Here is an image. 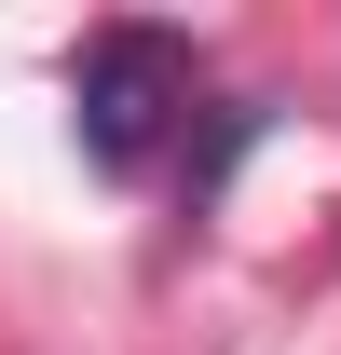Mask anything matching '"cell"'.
I'll return each mask as SVG.
<instances>
[{
	"label": "cell",
	"instance_id": "1",
	"mask_svg": "<svg viewBox=\"0 0 341 355\" xmlns=\"http://www.w3.org/2000/svg\"><path fill=\"white\" fill-rule=\"evenodd\" d=\"M69 96H82V150L110 178H137L177 137V110H191V42L177 28H96L82 69H69Z\"/></svg>",
	"mask_w": 341,
	"mask_h": 355
}]
</instances>
